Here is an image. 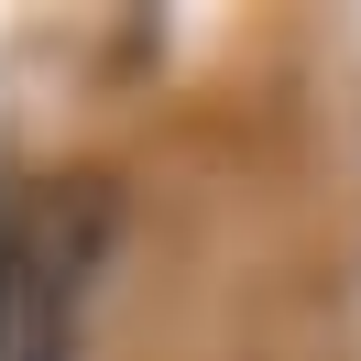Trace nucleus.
<instances>
[{
  "instance_id": "1",
  "label": "nucleus",
  "mask_w": 361,
  "mask_h": 361,
  "mask_svg": "<svg viewBox=\"0 0 361 361\" xmlns=\"http://www.w3.org/2000/svg\"><path fill=\"white\" fill-rule=\"evenodd\" d=\"M110 230H121L110 176H44L11 197V219H0V361H66L77 350Z\"/></svg>"
}]
</instances>
